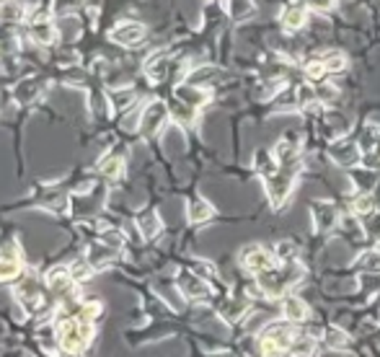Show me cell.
Returning a JSON list of instances; mask_svg holds the SVG:
<instances>
[{"label": "cell", "mask_w": 380, "mask_h": 357, "mask_svg": "<svg viewBox=\"0 0 380 357\" xmlns=\"http://www.w3.org/2000/svg\"><path fill=\"white\" fill-rule=\"evenodd\" d=\"M57 336H60V347H63L65 352L81 355L85 345L91 342V336H94V326L85 318H65V321H60Z\"/></svg>", "instance_id": "6da1fadb"}, {"label": "cell", "mask_w": 380, "mask_h": 357, "mask_svg": "<svg viewBox=\"0 0 380 357\" xmlns=\"http://www.w3.org/2000/svg\"><path fill=\"white\" fill-rule=\"evenodd\" d=\"M145 39V26L135 21H125L112 29V42L122 44V47H132Z\"/></svg>", "instance_id": "7a4b0ae2"}, {"label": "cell", "mask_w": 380, "mask_h": 357, "mask_svg": "<svg viewBox=\"0 0 380 357\" xmlns=\"http://www.w3.org/2000/svg\"><path fill=\"white\" fill-rule=\"evenodd\" d=\"M241 261H243V267L246 270H251V272H264L272 267V254H266L264 249H259V246H249V249L241 254Z\"/></svg>", "instance_id": "3957f363"}, {"label": "cell", "mask_w": 380, "mask_h": 357, "mask_svg": "<svg viewBox=\"0 0 380 357\" xmlns=\"http://www.w3.org/2000/svg\"><path fill=\"white\" fill-rule=\"evenodd\" d=\"M32 36L39 44H52L57 39V29L52 26V21H47L44 16H39V19L32 21Z\"/></svg>", "instance_id": "277c9868"}, {"label": "cell", "mask_w": 380, "mask_h": 357, "mask_svg": "<svg viewBox=\"0 0 380 357\" xmlns=\"http://www.w3.org/2000/svg\"><path fill=\"white\" fill-rule=\"evenodd\" d=\"M306 19H308V11L303 6H287L285 13H282V26L287 32H297L306 26Z\"/></svg>", "instance_id": "5b68a950"}, {"label": "cell", "mask_w": 380, "mask_h": 357, "mask_svg": "<svg viewBox=\"0 0 380 357\" xmlns=\"http://www.w3.org/2000/svg\"><path fill=\"white\" fill-rule=\"evenodd\" d=\"M163 119H166V107H163L160 101H153V104L145 109V114H142V130L156 132Z\"/></svg>", "instance_id": "8992f818"}, {"label": "cell", "mask_w": 380, "mask_h": 357, "mask_svg": "<svg viewBox=\"0 0 380 357\" xmlns=\"http://www.w3.org/2000/svg\"><path fill=\"white\" fill-rule=\"evenodd\" d=\"M166 65H169L166 52H156L148 63H145V73H148V78L153 80V83H158V80L166 78Z\"/></svg>", "instance_id": "52a82bcc"}, {"label": "cell", "mask_w": 380, "mask_h": 357, "mask_svg": "<svg viewBox=\"0 0 380 357\" xmlns=\"http://www.w3.org/2000/svg\"><path fill=\"white\" fill-rule=\"evenodd\" d=\"M19 272H21V259H19V254H6V257H0V282L19 277Z\"/></svg>", "instance_id": "ba28073f"}, {"label": "cell", "mask_w": 380, "mask_h": 357, "mask_svg": "<svg viewBox=\"0 0 380 357\" xmlns=\"http://www.w3.org/2000/svg\"><path fill=\"white\" fill-rule=\"evenodd\" d=\"M70 282H73V274H70V270H65V267H54V270H50V274H47V285L57 292L67 290Z\"/></svg>", "instance_id": "9c48e42d"}, {"label": "cell", "mask_w": 380, "mask_h": 357, "mask_svg": "<svg viewBox=\"0 0 380 357\" xmlns=\"http://www.w3.org/2000/svg\"><path fill=\"white\" fill-rule=\"evenodd\" d=\"M334 158H337L339 163H344V166H352V163H357L359 153L355 145H349V142H341V145H337L334 148Z\"/></svg>", "instance_id": "30bf717a"}, {"label": "cell", "mask_w": 380, "mask_h": 357, "mask_svg": "<svg viewBox=\"0 0 380 357\" xmlns=\"http://www.w3.org/2000/svg\"><path fill=\"white\" fill-rule=\"evenodd\" d=\"M98 169H101L106 176L116 179V176H122V173H125V161H122L119 155H109V158H104V161L98 163Z\"/></svg>", "instance_id": "8fae6325"}, {"label": "cell", "mask_w": 380, "mask_h": 357, "mask_svg": "<svg viewBox=\"0 0 380 357\" xmlns=\"http://www.w3.org/2000/svg\"><path fill=\"white\" fill-rule=\"evenodd\" d=\"M212 217V207L202 199H194L189 205V220L191 223H202V220H210Z\"/></svg>", "instance_id": "7c38bea8"}, {"label": "cell", "mask_w": 380, "mask_h": 357, "mask_svg": "<svg viewBox=\"0 0 380 357\" xmlns=\"http://www.w3.org/2000/svg\"><path fill=\"white\" fill-rule=\"evenodd\" d=\"M285 316L290 318V321H303V318H306V305H303V301H297V298H287Z\"/></svg>", "instance_id": "4fadbf2b"}, {"label": "cell", "mask_w": 380, "mask_h": 357, "mask_svg": "<svg viewBox=\"0 0 380 357\" xmlns=\"http://www.w3.org/2000/svg\"><path fill=\"white\" fill-rule=\"evenodd\" d=\"M316 215H318V226L321 228H331L334 223H337V213H334V207L326 205V202H321V205H316Z\"/></svg>", "instance_id": "5bb4252c"}, {"label": "cell", "mask_w": 380, "mask_h": 357, "mask_svg": "<svg viewBox=\"0 0 380 357\" xmlns=\"http://www.w3.org/2000/svg\"><path fill=\"white\" fill-rule=\"evenodd\" d=\"M70 274H73V280H88V277L94 274V264H91V259H78V261H73V267H70Z\"/></svg>", "instance_id": "9a60e30c"}, {"label": "cell", "mask_w": 380, "mask_h": 357, "mask_svg": "<svg viewBox=\"0 0 380 357\" xmlns=\"http://www.w3.org/2000/svg\"><path fill=\"white\" fill-rule=\"evenodd\" d=\"M138 223L142 226V230H145V236L153 238L156 233L160 230V223H158V217L153 215V213H145V215H140L138 217Z\"/></svg>", "instance_id": "2e32d148"}, {"label": "cell", "mask_w": 380, "mask_h": 357, "mask_svg": "<svg viewBox=\"0 0 380 357\" xmlns=\"http://www.w3.org/2000/svg\"><path fill=\"white\" fill-rule=\"evenodd\" d=\"M181 288H184V292L194 295V298H204V295H207V288H204L197 277H187V280L181 282Z\"/></svg>", "instance_id": "e0dca14e"}, {"label": "cell", "mask_w": 380, "mask_h": 357, "mask_svg": "<svg viewBox=\"0 0 380 357\" xmlns=\"http://www.w3.org/2000/svg\"><path fill=\"white\" fill-rule=\"evenodd\" d=\"M347 65V60H344V54H337V52H328L324 57V67H326L328 73H339V70H344Z\"/></svg>", "instance_id": "ac0fdd59"}, {"label": "cell", "mask_w": 380, "mask_h": 357, "mask_svg": "<svg viewBox=\"0 0 380 357\" xmlns=\"http://www.w3.org/2000/svg\"><path fill=\"white\" fill-rule=\"evenodd\" d=\"M372 205H375V202H372V197H359L357 202H355V210L362 213V215H368L370 210H372Z\"/></svg>", "instance_id": "d6986e66"}, {"label": "cell", "mask_w": 380, "mask_h": 357, "mask_svg": "<svg viewBox=\"0 0 380 357\" xmlns=\"http://www.w3.org/2000/svg\"><path fill=\"white\" fill-rule=\"evenodd\" d=\"M75 6H78V0H54V11L57 13H67Z\"/></svg>", "instance_id": "ffe728a7"}, {"label": "cell", "mask_w": 380, "mask_h": 357, "mask_svg": "<svg viewBox=\"0 0 380 357\" xmlns=\"http://www.w3.org/2000/svg\"><path fill=\"white\" fill-rule=\"evenodd\" d=\"M308 6H313L318 11H328V8H334V0H306Z\"/></svg>", "instance_id": "44dd1931"}, {"label": "cell", "mask_w": 380, "mask_h": 357, "mask_svg": "<svg viewBox=\"0 0 380 357\" xmlns=\"http://www.w3.org/2000/svg\"><path fill=\"white\" fill-rule=\"evenodd\" d=\"M328 345H334V347H341L344 345V334H341V332H331V334H328Z\"/></svg>", "instance_id": "7402d4cb"}]
</instances>
